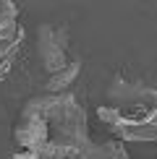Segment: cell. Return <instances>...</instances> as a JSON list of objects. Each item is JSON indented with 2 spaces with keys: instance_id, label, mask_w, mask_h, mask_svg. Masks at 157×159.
Returning a JSON list of instances; mask_svg holds the SVG:
<instances>
[{
  "instance_id": "obj_1",
  "label": "cell",
  "mask_w": 157,
  "mask_h": 159,
  "mask_svg": "<svg viewBox=\"0 0 157 159\" xmlns=\"http://www.w3.org/2000/svg\"><path fill=\"white\" fill-rule=\"evenodd\" d=\"M97 115L113 128L121 141H155L157 89L141 81H126L115 76L107 86V102L97 110Z\"/></svg>"
},
{
  "instance_id": "obj_2",
  "label": "cell",
  "mask_w": 157,
  "mask_h": 159,
  "mask_svg": "<svg viewBox=\"0 0 157 159\" xmlns=\"http://www.w3.org/2000/svg\"><path fill=\"white\" fill-rule=\"evenodd\" d=\"M29 104L45 117V123H47V133H50L47 143H55V146L65 149L71 157H74L76 151H81L87 143H92L87 112H84V107L71 94L34 97V99H29Z\"/></svg>"
},
{
  "instance_id": "obj_3",
  "label": "cell",
  "mask_w": 157,
  "mask_h": 159,
  "mask_svg": "<svg viewBox=\"0 0 157 159\" xmlns=\"http://www.w3.org/2000/svg\"><path fill=\"white\" fill-rule=\"evenodd\" d=\"M68 42H71L68 29L60 24H42L37 29V50H39L45 70L50 76L71 63L68 60Z\"/></svg>"
},
{
  "instance_id": "obj_4",
  "label": "cell",
  "mask_w": 157,
  "mask_h": 159,
  "mask_svg": "<svg viewBox=\"0 0 157 159\" xmlns=\"http://www.w3.org/2000/svg\"><path fill=\"white\" fill-rule=\"evenodd\" d=\"M21 24H18V5L0 0V78L11 70L16 52L21 47Z\"/></svg>"
},
{
  "instance_id": "obj_5",
  "label": "cell",
  "mask_w": 157,
  "mask_h": 159,
  "mask_svg": "<svg viewBox=\"0 0 157 159\" xmlns=\"http://www.w3.org/2000/svg\"><path fill=\"white\" fill-rule=\"evenodd\" d=\"M71 159H128L121 141H105V143H87L81 151H76Z\"/></svg>"
},
{
  "instance_id": "obj_6",
  "label": "cell",
  "mask_w": 157,
  "mask_h": 159,
  "mask_svg": "<svg viewBox=\"0 0 157 159\" xmlns=\"http://www.w3.org/2000/svg\"><path fill=\"white\" fill-rule=\"evenodd\" d=\"M81 73V60H71L65 68H60L58 73H52L47 78V84H45V91L47 94H68V89H71V84L76 81V76Z\"/></svg>"
},
{
  "instance_id": "obj_7",
  "label": "cell",
  "mask_w": 157,
  "mask_h": 159,
  "mask_svg": "<svg viewBox=\"0 0 157 159\" xmlns=\"http://www.w3.org/2000/svg\"><path fill=\"white\" fill-rule=\"evenodd\" d=\"M13 159H34V157H31V154H29V151H18V154H16V157H13Z\"/></svg>"
}]
</instances>
